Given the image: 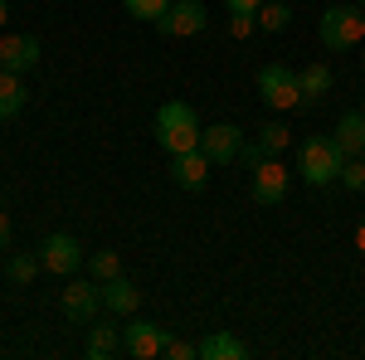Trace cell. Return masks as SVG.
Returning a JSON list of instances; mask_svg holds the SVG:
<instances>
[{"mask_svg": "<svg viewBox=\"0 0 365 360\" xmlns=\"http://www.w3.org/2000/svg\"><path fill=\"white\" fill-rule=\"evenodd\" d=\"M258 141H263L273 156H282V151H287V141H292V132H287V122L273 117V122H263V127H258Z\"/></svg>", "mask_w": 365, "mask_h": 360, "instance_id": "obj_22", "label": "cell"}, {"mask_svg": "<svg viewBox=\"0 0 365 360\" xmlns=\"http://www.w3.org/2000/svg\"><path fill=\"white\" fill-rule=\"evenodd\" d=\"M297 83H302V108H317V103L336 88V78H331V68H327V63H307V68L297 73Z\"/></svg>", "mask_w": 365, "mask_h": 360, "instance_id": "obj_17", "label": "cell"}, {"mask_svg": "<svg viewBox=\"0 0 365 360\" xmlns=\"http://www.w3.org/2000/svg\"><path fill=\"white\" fill-rule=\"evenodd\" d=\"M225 10H229V15H258L263 0H225Z\"/></svg>", "mask_w": 365, "mask_h": 360, "instance_id": "obj_28", "label": "cell"}, {"mask_svg": "<svg viewBox=\"0 0 365 360\" xmlns=\"http://www.w3.org/2000/svg\"><path fill=\"white\" fill-rule=\"evenodd\" d=\"M205 29H210V10L200 0H170V10L156 20L161 39H190V34H205Z\"/></svg>", "mask_w": 365, "mask_h": 360, "instance_id": "obj_7", "label": "cell"}, {"mask_svg": "<svg viewBox=\"0 0 365 360\" xmlns=\"http://www.w3.org/2000/svg\"><path fill=\"white\" fill-rule=\"evenodd\" d=\"M331 137H336L341 156H365V117H361V112H346Z\"/></svg>", "mask_w": 365, "mask_h": 360, "instance_id": "obj_18", "label": "cell"}, {"mask_svg": "<svg viewBox=\"0 0 365 360\" xmlns=\"http://www.w3.org/2000/svg\"><path fill=\"white\" fill-rule=\"evenodd\" d=\"M341 166H346V156H341L336 137H302L297 146V175L307 180L312 190H327L331 180H341Z\"/></svg>", "mask_w": 365, "mask_h": 360, "instance_id": "obj_2", "label": "cell"}, {"mask_svg": "<svg viewBox=\"0 0 365 360\" xmlns=\"http://www.w3.org/2000/svg\"><path fill=\"white\" fill-rule=\"evenodd\" d=\"M268 156H273V151H268V146H263V141L253 137V141H244V146H239V166H263V161H268Z\"/></svg>", "mask_w": 365, "mask_h": 360, "instance_id": "obj_26", "label": "cell"}, {"mask_svg": "<svg viewBox=\"0 0 365 360\" xmlns=\"http://www.w3.org/2000/svg\"><path fill=\"white\" fill-rule=\"evenodd\" d=\"M341 185H346V190H365V156H346V166H341Z\"/></svg>", "mask_w": 365, "mask_h": 360, "instance_id": "obj_24", "label": "cell"}, {"mask_svg": "<svg viewBox=\"0 0 365 360\" xmlns=\"http://www.w3.org/2000/svg\"><path fill=\"white\" fill-rule=\"evenodd\" d=\"M287 25H292V10H287L282 0H263V10H258V29H273V34H278V29H287Z\"/></svg>", "mask_w": 365, "mask_h": 360, "instance_id": "obj_21", "label": "cell"}, {"mask_svg": "<svg viewBox=\"0 0 365 360\" xmlns=\"http://www.w3.org/2000/svg\"><path fill=\"white\" fill-rule=\"evenodd\" d=\"M210 166H215V161H210L200 146L195 151H180V156H170V180H175L180 190H205V185H210Z\"/></svg>", "mask_w": 365, "mask_h": 360, "instance_id": "obj_12", "label": "cell"}, {"mask_svg": "<svg viewBox=\"0 0 365 360\" xmlns=\"http://www.w3.org/2000/svg\"><path fill=\"white\" fill-rule=\"evenodd\" d=\"M361 68H365V58H361Z\"/></svg>", "mask_w": 365, "mask_h": 360, "instance_id": "obj_33", "label": "cell"}, {"mask_svg": "<svg viewBox=\"0 0 365 360\" xmlns=\"http://www.w3.org/2000/svg\"><path fill=\"white\" fill-rule=\"evenodd\" d=\"M161 356H166V360H195V356H200V346H195V341H180V336H170V331H166V346H161Z\"/></svg>", "mask_w": 365, "mask_h": 360, "instance_id": "obj_25", "label": "cell"}, {"mask_svg": "<svg viewBox=\"0 0 365 360\" xmlns=\"http://www.w3.org/2000/svg\"><path fill=\"white\" fill-rule=\"evenodd\" d=\"M5 15H10V5H5V0H0V29H5Z\"/></svg>", "mask_w": 365, "mask_h": 360, "instance_id": "obj_31", "label": "cell"}, {"mask_svg": "<svg viewBox=\"0 0 365 360\" xmlns=\"http://www.w3.org/2000/svg\"><path fill=\"white\" fill-rule=\"evenodd\" d=\"M58 307H63V317H68V322L88 326L93 317H103V312H108V307H103V282H98V277H68V287H63Z\"/></svg>", "mask_w": 365, "mask_h": 360, "instance_id": "obj_5", "label": "cell"}, {"mask_svg": "<svg viewBox=\"0 0 365 360\" xmlns=\"http://www.w3.org/2000/svg\"><path fill=\"white\" fill-rule=\"evenodd\" d=\"M39 268H44V263H39V253H10V258H5V277H10V282H15V287H29V282H34V277H39Z\"/></svg>", "mask_w": 365, "mask_h": 360, "instance_id": "obj_19", "label": "cell"}, {"mask_svg": "<svg viewBox=\"0 0 365 360\" xmlns=\"http://www.w3.org/2000/svg\"><path fill=\"white\" fill-rule=\"evenodd\" d=\"M88 277H98V282H113V277H122V258H117L113 249H98L93 258H88Z\"/></svg>", "mask_w": 365, "mask_h": 360, "instance_id": "obj_20", "label": "cell"}, {"mask_svg": "<svg viewBox=\"0 0 365 360\" xmlns=\"http://www.w3.org/2000/svg\"><path fill=\"white\" fill-rule=\"evenodd\" d=\"M258 98L273 112H297L302 108V83L287 63H263L258 68Z\"/></svg>", "mask_w": 365, "mask_h": 360, "instance_id": "obj_4", "label": "cell"}, {"mask_svg": "<svg viewBox=\"0 0 365 360\" xmlns=\"http://www.w3.org/2000/svg\"><path fill=\"white\" fill-rule=\"evenodd\" d=\"M39 39L34 34H5L0 39V68L5 73H29V68H39Z\"/></svg>", "mask_w": 365, "mask_h": 360, "instance_id": "obj_11", "label": "cell"}, {"mask_svg": "<svg viewBox=\"0 0 365 360\" xmlns=\"http://www.w3.org/2000/svg\"><path fill=\"white\" fill-rule=\"evenodd\" d=\"M356 5H361V10H365V0H356Z\"/></svg>", "mask_w": 365, "mask_h": 360, "instance_id": "obj_32", "label": "cell"}, {"mask_svg": "<svg viewBox=\"0 0 365 360\" xmlns=\"http://www.w3.org/2000/svg\"><path fill=\"white\" fill-rule=\"evenodd\" d=\"M244 141H249V137H244V127H234V122H215V127L200 132V151H205L215 166H234Z\"/></svg>", "mask_w": 365, "mask_h": 360, "instance_id": "obj_10", "label": "cell"}, {"mask_svg": "<svg viewBox=\"0 0 365 360\" xmlns=\"http://www.w3.org/2000/svg\"><path fill=\"white\" fill-rule=\"evenodd\" d=\"M253 29H258V15H229V34L234 39H249Z\"/></svg>", "mask_w": 365, "mask_h": 360, "instance_id": "obj_27", "label": "cell"}, {"mask_svg": "<svg viewBox=\"0 0 365 360\" xmlns=\"http://www.w3.org/2000/svg\"><path fill=\"white\" fill-rule=\"evenodd\" d=\"M249 175H253V180H249V200L258 205V210H273V205H282V200H287L292 170L282 166L278 156H268V161H263V166H253Z\"/></svg>", "mask_w": 365, "mask_h": 360, "instance_id": "obj_6", "label": "cell"}, {"mask_svg": "<svg viewBox=\"0 0 365 360\" xmlns=\"http://www.w3.org/2000/svg\"><path fill=\"white\" fill-rule=\"evenodd\" d=\"M151 132H156V146L166 151V156H180V151H195L200 146V117H195V108L190 103H161L156 108V122H151Z\"/></svg>", "mask_w": 365, "mask_h": 360, "instance_id": "obj_1", "label": "cell"}, {"mask_svg": "<svg viewBox=\"0 0 365 360\" xmlns=\"http://www.w3.org/2000/svg\"><path fill=\"white\" fill-rule=\"evenodd\" d=\"M356 249H361V258H365V224L356 229Z\"/></svg>", "mask_w": 365, "mask_h": 360, "instance_id": "obj_30", "label": "cell"}, {"mask_svg": "<svg viewBox=\"0 0 365 360\" xmlns=\"http://www.w3.org/2000/svg\"><path fill=\"white\" fill-rule=\"evenodd\" d=\"M10 239H15V229H10V215H0V253H10Z\"/></svg>", "mask_w": 365, "mask_h": 360, "instance_id": "obj_29", "label": "cell"}, {"mask_svg": "<svg viewBox=\"0 0 365 360\" xmlns=\"http://www.w3.org/2000/svg\"><path fill=\"white\" fill-rule=\"evenodd\" d=\"M161 346H166V326L132 312L127 326H122V351H127L132 360H156V356H161Z\"/></svg>", "mask_w": 365, "mask_h": 360, "instance_id": "obj_8", "label": "cell"}, {"mask_svg": "<svg viewBox=\"0 0 365 360\" xmlns=\"http://www.w3.org/2000/svg\"><path fill=\"white\" fill-rule=\"evenodd\" d=\"M317 39H322L331 54L361 49L365 44V10L361 5H327V15L317 20Z\"/></svg>", "mask_w": 365, "mask_h": 360, "instance_id": "obj_3", "label": "cell"}, {"mask_svg": "<svg viewBox=\"0 0 365 360\" xmlns=\"http://www.w3.org/2000/svg\"><path fill=\"white\" fill-rule=\"evenodd\" d=\"M103 307H108L113 317H132V312L141 307V287L127 273L113 277V282H103Z\"/></svg>", "mask_w": 365, "mask_h": 360, "instance_id": "obj_15", "label": "cell"}, {"mask_svg": "<svg viewBox=\"0 0 365 360\" xmlns=\"http://www.w3.org/2000/svg\"><path fill=\"white\" fill-rule=\"evenodd\" d=\"M39 263H44V273H54V277H73L88 263V253L73 234H49L39 244Z\"/></svg>", "mask_w": 365, "mask_h": 360, "instance_id": "obj_9", "label": "cell"}, {"mask_svg": "<svg viewBox=\"0 0 365 360\" xmlns=\"http://www.w3.org/2000/svg\"><path fill=\"white\" fill-rule=\"evenodd\" d=\"M122 5H127L132 20H146V25H156V20L170 10V0H122Z\"/></svg>", "mask_w": 365, "mask_h": 360, "instance_id": "obj_23", "label": "cell"}, {"mask_svg": "<svg viewBox=\"0 0 365 360\" xmlns=\"http://www.w3.org/2000/svg\"><path fill=\"white\" fill-rule=\"evenodd\" d=\"M29 103V88H25V73H5L0 68V122H15Z\"/></svg>", "mask_w": 365, "mask_h": 360, "instance_id": "obj_16", "label": "cell"}, {"mask_svg": "<svg viewBox=\"0 0 365 360\" xmlns=\"http://www.w3.org/2000/svg\"><path fill=\"white\" fill-rule=\"evenodd\" d=\"M122 351V326L108 322V317H93L88 322V341H83V356L88 360H113Z\"/></svg>", "mask_w": 365, "mask_h": 360, "instance_id": "obj_13", "label": "cell"}, {"mask_svg": "<svg viewBox=\"0 0 365 360\" xmlns=\"http://www.w3.org/2000/svg\"><path fill=\"white\" fill-rule=\"evenodd\" d=\"M195 346H200V360H244V356H249V346H244L234 331H225V326L205 331Z\"/></svg>", "mask_w": 365, "mask_h": 360, "instance_id": "obj_14", "label": "cell"}]
</instances>
